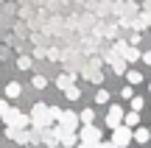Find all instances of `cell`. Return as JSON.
<instances>
[{
  "instance_id": "6da1fadb",
  "label": "cell",
  "mask_w": 151,
  "mask_h": 148,
  "mask_svg": "<svg viewBox=\"0 0 151 148\" xmlns=\"http://www.w3.org/2000/svg\"><path fill=\"white\" fill-rule=\"evenodd\" d=\"M31 126L34 129H50V126H53V117H50V106L48 104H34V109H31Z\"/></svg>"
},
{
  "instance_id": "7a4b0ae2",
  "label": "cell",
  "mask_w": 151,
  "mask_h": 148,
  "mask_svg": "<svg viewBox=\"0 0 151 148\" xmlns=\"http://www.w3.org/2000/svg\"><path fill=\"white\" fill-rule=\"evenodd\" d=\"M0 120H3L6 126H14V129H28V126H31V115L14 109V106H9V109L0 115Z\"/></svg>"
},
{
  "instance_id": "3957f363",
  "label": "cell",
  "mask_w": 151,
  "mask_h": 148,
  "mask_svg": "<svg viewBox=\"0 0 151 148\" xmlns=\"http://www.w3.org/2000/svg\"><path fill=\"white\" fill-rule=\"evenodd\" d=\"M78 140H81V143H87V145H92V148H95V145H98V143L104 140V132H101V129L95 126V123H81V126H78Z\"/></svg>"
},
{
  "instance_id": "277c9868",
  "label": "cell",
  "mask_w": 151,
  "mask_h": 148,
  "mask_svg": "<svg viewBox=\"0 0 151 148\" xmlns=\"http://www.w3.org/2000/svg\"><path fill=\"white\" fill-rule=\"evenodd\" d=\"M112 143L118 148H129L134 143V134H132V126H126V123H120V126L112 129Z\"/></svg>"
},
{
  "instance_id": "5b68a950",
  "label": "cell",
  "mask_w": 151,
  "mask_h": 148,
  "mask_svg": "<svg viewBox=\"0 0 151 148\" xmlns=\"http://www.w3.org/2000/svg\"><path fill=\"white\" fill-rule=\"evenodd\" d=\"M123 106L120 104H109V109H106V117H104V123H106V129L109 132H112L115 126H120V123H123Z\"/></svg>"
},
{
  "instance_id": "8992f818",
  "label": "cell",
  "mask_w": 151,
  "mask_h": 148,
  "mask_svg": "<svg viewBox=\"0 0 151 148\" xmlns=\"http://www.w3.org/2000/svg\"><path fill=\"white\" fill-rule=\"evenodd\" d=\"M56 123H59L62 129H70V132H78V126H81L78 115H76L73 109H65V112L59 115V120H56Z\"/></svg>"
},
{
  "instance_id": "52a82bcc",
  "label": "cell",
  "mask_w": 151,
  "mask_h": 148,
  "mask_svg": "<svg viewBox=\"0 0 151 148\" xmlns=\"http://www.w3.org/2000/svg\"><path fill=\"white\" fill-rule=\"evenodd\" d=\"M132 134H134V143H137V145H146L148 140H151V132H148V129H143V123L132 129Z\"/></svg>"
},
{
  "instance_id": "ba28073f",
  "label": "cell",
  "mask_w": 151,
  "mask_h": 148,
  "mask_svg": "<svg viewBox=\"0 0 151 148\" xmlns=\"http://www.w3.org/2000/svg\"><path fill=\"white\" fill-rule=\"evenodd\" d=\"M20 95H22V84L20 81H9V84H6V98H9V101H17Z\"/></svg>"
},
{
  "instance_id": "9c48e42d",
  "label": "cell",
  "mask_w": 151,
  "mask_h": 148,
  "mask_svg": "<svg viewBox=\"0 0 151 148\" xmlns=\"http://www.w3.org/2000/svg\"><path fill=\"white\" fill-rule=\"evenodd\" d=\"M123 59L129 61V64H134V61L143 59V50H137V45H129V48L123 50Z\"/></svg>"
},
{
  "instance_id": "30bf717a",
  "label": "cell",
  "mask_w": 151,
  "mask_h": 148,
  "mask_svg": "<svg viewBox=\"0 0 151 148\" xmlns=\"http://www.w3.org/2000/svg\"><path fill=\"white\" fill-rule=\"evenodd\" d=\"M70 84H76V76H73V73H62V76L56 78V87H59L62 92H65V89L70 87Z\"/></svg>"
},
{
  "instance_id": "8fae6325",
  "label": "cell",
  "mask_w": 151,
  "mask_h": 148,
  "mask_svg": "<svg viewBox=\"0 0 151 148\" xmlns=\"http://www.w3.org/2000/svg\"><path fill=\"white\" fill-rule=\"evenodd\" d=\"M109 101H112V95H109V89L98 87V89H95V104H98V106H106Z\"/></svg>"
},
{
  "instance_id": "7c38bea8",
  "label": "cell",
  "mask_w": 151,
  "mask_h": 148,
  "mask_svg": "<svg viewBox=\"0 0 151 148\" xmlns=\"http://www.w3.org/2000/svg\"><path fill=\"white\" fill-rule=\"evenodd\" d=\"M123 123H126V126H132V129H134V126H140V112H137V109L126 112V115H123Z\"/></svg>"
},
{
  "instance_id": "4fadbf2b",
  "label": "cell",
  "mask_w": 151,
  "mask_h": 148,
  "mask_svg": "<svg viewBox=\"0 0 151 148\" xmlns=\"http://www.w3.org/2000/svg\"><path fill=\"white\" fill-rule=\"evenodd\" d=\"M123 76H126V81H129L132 87H137V84H143V73H140V70H126Z\"/></svg>"
},
{
  "instance_id": "5bb4252c",
  "label": "cell",
  "mask_w": 151,
  "mask_h": 148,
  "mask_svg": "<svg viewBox=\"0 0 151 148\" xmlns=\"http://www.w3.org/2000/svg\"><path fill=\"white\" fill-rule=\"evenodd\" d=\"M65 98L67 101H81V87L78 84H70V87L65 89Z\"/></svg>"
},
{
  "instance_id": "9a60e30c",
  "label": "cell",
  "mask_w": 151,
  "mask_h": 148,
  "mask_svg": "<svg viewBox=\"0 0 151 148\" xmlns=\"http://www.w3.org/2000/svg\"><path fill=\"white\" fill-rule=\"evenodd\" d=\"M78 120H81V123H95V109H92V106L81 109V112H78Z\"/></svg>"
},
{
  "instance_id": "2e32d148",
  "label": "cell",
  "mask_w": 151,
  "mask_h": 148,
  "mask_svg": "<svg viewBox=\"0 0 151 148\" xmlns=\"http://www.w3.org/2000/svg\"><path fill=\"white\" fill-rule=\"evenodd\" d=\"M31 87L34 89H45V87H48V78H45V76H34L31 78Z\"/></svg>"
},
{
  "instance_id": "e0dca14e",
  "label": "cell",
  "mask_w": 151,
  "mask_h": 148,
  "mask_svg": "<svg viewBox=\"0 0 151 148\" xmlns=\"http://www.w3.org/2000/svg\"><path fill=\"white\" fill-rule=\"evenodd\" d=\"M112 67H115L118 76H123V73H126V59H112Z\"/></svg>"
},
{
  "instance_id": "ac0fdd59",
  "label": "cell",
  "mask_w": 151,
  "mask_h": 148,
  "mask_svg": "<svg viewBox=\"0 0 151 148\" xmlns=\"http://www.w3.org/2000/svg\"><path fill=\"white\" fill-rule=\"evenodd\" d=\"M17 67L20 70H31V56H20L17 59Z\"/></svg>"
},
{
  "instance_id": "d6986e66",
  "label": "cell",
  "mask_w": 151,
  "mask_h": 148,
  "mask_svg": "<svg viewBox=\"0 0 151 148\" xmlns=\"http://www.w3.org/2000/svg\"><path fill=\"white\" fill-rule=\"evenodd\" d=\"M87 76H90V78H87V81H92V84H101V81H104V76H101V70L95 73V70H92V67H90V73H87Z\"/></svg>"
},
{
  "instance_id": "ffe728a7",
  "label": "cell",
  "mask_w": 151,
  "mask_h": 148,
  "mask_svg": "<svg viewBox=\"0 0 151 148\" xmlns=\"http://www.w3.org/2000/svg\"><path fill=\"white\" fill-rule=\"evenodd\" d=\"M132 109H137V112H143V106H146V104H143V98H134V95H132Z\"/></svg>"
},
{
  "instance_id": "44dd1931",
  "label": "cell",
  "mask_w": 151,
  "mask_h": 148,
  "mask_svg": "<svg viewBox=\"0 0 151 148\" xmlns=\"http://www.w3.org/2000/svg\"><path fill=\"white\" fill-rule=\"evenodd\" d=\"M132 95H134V89H132V84H129V87H123V89H120V98H123V101H129Z\"/></svg>"
},
{
  "instance_id": "7402d4cb",
  "label": "cell",
  "mask_w": 151,
  "mask_h": 148,
  "mask_svg": "<svg viewBox=\"0 0 151 148\" xmlns=\"http://www.w3.org/2000/svg\"><path fill=\"white\" fill-rule=\"evenodd\" d=\"M95 148H118V145H115V143H112V140H101V143H98Z\"/></svg>"
},
{
  "instance_id": "603a6c76",
  "label": "cell",
  "mask_w": 151,
  "mask_h": 148,
  "mask_svg": "<svg viewBox=\"0 0 151 148\" xmlns=\"http://www.w3.org/2000/svg\"><path fill=\"white\" fill-rule=\"evenodd\" d=\"M59 115H62V109H59V106H50V117H53V123L59 120Z\"/></svg>"
},
{
  "instance_id": "cb8c5ba5",
  "label": "cell",
  "mask_w": 151,
  "mask_h": 148,
  "mask_svg": "<svg viewBox=\"0 0 151 148\" xmlns=\"http://www.w3.org/2000/svg\"><path fill=\"white\" fill-rule=\"evenodd\" d=\"M140 61H143L146 67H151V50H146V53H143V59H140Z\"/></svg>"
},
{
  "instance_id": "d4e9b609",
  "label": "cell",
  "mask_w": 151,
  "mask_h": 148,
  "mask_svg": "<svg viewBox=\"0 0 151 148\" xmlns=\"http://www.w3.org/2000/svg\"><path fill=\"white\" fill-rule=\"evenodd\" d=\"M73 148H92V145H87V143H81V140H78V143H76Z\"/></svg>"
},
{
  "instance_id": "484cf974",
  "label": "cell",
  "mask_w": 151,
  "mask_h": 148,
  "mask_svg": "<svg viewBox=\"0 0 151 148\" xmlns=\"http://www.w3.org/2000/svg\"><path fill=\"white\" fill-rule=\"evenodd\" d=\"M148 95H151V81H148Z\"/></svg>"
},
{
  "instance_id": "4316f807",
  "label": "cell",
  "mask_w": 151,
  "mask_h": 148,
  "mask_svg": "<svg viewBox=\"0 0 151 148\" xmlns=\"http://www.w3.org/2000/svg\"><path fill=\"white\" fill-rule=\"evenodd\" d=\"M0 137H3V132H0Z\"/></svg>"
},
{
  "instance_id": "83f0119b",
  "label": "cell",
  "mask_w": 151,
  "mask_h": 148,
  "mask_svg": "<svg viewBox=\"0 0 151 148\" xmlns=\"http://www.w3.org/2000/svg\"><path fill=\"white\" fill-rule=\"evenodd\" d=\"M148 132H151V126H148Z\"/></svg>"
}]
</instances>
